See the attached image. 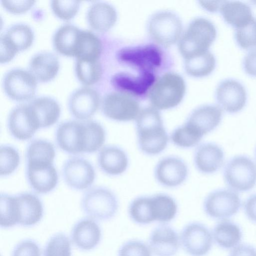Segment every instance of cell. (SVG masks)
Returning <instances> with one entry per match:
<instances>
[{
  "label": "cell",
  "instance_id": "obj_49",
  "mask_svg": "<svg viewBox=\"0 0 256 256\" xmlns=\"http://www.w3.org/2000/svg\"><path fill=\"white\" fill-rule=\"evenodd\" d=\"M228 256H256V248L249 244L240 243L230 250Z\"/></svg>",
  "mask_w": 256,
  "mask_h": 256
},
{
  "label": "cell",
  "instance_id": "obj_25",
  "mask_svg": "<svg viewBox=\"0 0 256 256\" xmlns=\"http://www.w3.org/2000/svg\"><path fill=\"white\" fill-rule=\"evenodd\" d=\"M154 81V75L150 72H142L138 76L120 72L115 74L112 80V85L117 90L140 96L147 92Z\"/></svg>",
  "mask_w": 256,
  "mask_h": 256
},
{
  "label": "cell",
  "instance_id": "obj_7",
  "mask_svg": "<svg viewBox=\"0 0 256 256\" xmlns=\"http://www.w3.org/2000/svg\"><path fill=\"white\" fill-rule=\"evenodd\" d=\"M242 206L238 193L232 190L220 188L210 192L205 198L203 208L210 218L218 220L236 215Z\"/></svg>",
  "mask_w": 256,
  "mask_h": 256
},
{
  "label": "cell",
  "instance_id": "obj_27",
  "mask_svg": "<svg viewBox=\"0 0 256 256\" xmlns=\"http://www.w3.org/2000/svg\"><path fill=\"white\" fill-rule=\"evenodd\" d=\"M40 128L50 127L55 124L60 114V107L54 98L48 96L36 98L28 103Z\"/></svg>",
  "mask_w": 256,
  "mask_h": 256
},
{
  "label": "cell",
  "instance_id": "obj_22",
  "mask_svg": "<svg viewBox=\"0 0 256 256\" xmlns=\"http://www.w3.org/2000/svg\"><path fill=\"white\" fill-rule=\"evenodd\" d=\"M224 159V152L220 146L213 142H204L196 148L194 162L198 172L209 174L216 172L222 166Z\"/></svg>",
  "mask_w": 256,
  "mask_h": 256
},
{
  "label": "cell",
  "instance_id": "obj_35",
  "mask_svg": "<svg viewBox=\"0 0 256 256\" xmlns=\"http://www.w3.org/2000/svg\"><path fill=\"white\" fill-rule=\"evenodd\" d=\"M186 60L185 68L187 73L195 77L210 74L216 65V58L208 50Z\"/></svg>",
  "mask_w": 256,
  "mask_h": 256
},
{
  "label": "cell",
  "instance_id": "obj_44",
  "mask_svg": "<svg viewBox=\"0 0 256 256\" xmlns=\"http://www.w3.org/2000/svg\"><path fill=\"white\" fill-rule=\"evenodd\" d=\"M152 254L148 245L138 240L125 242L118 251V256H152Z\"/></svg>",
  "mask_w": 256,
  "mask_h": 256
},
{
  "label": "cell",
  "instance_id": "obj_43",
  "mask_svg": "<svg viewBox=\"0 0 256 256\" xmlns=\"http://www.w3.org/2000/svg\"><path fill=\"white\" fill-rule=\"evenodd\" d=\"M50 6L55 15L62 20H68L77 14L80 6L78 0L51 1Z\"/></svg>",
  "mask_w": 256,
  "mask_h": 256
},
{
  "label": "cell",
  "instance_id": "obj_2",
  "mask_svg": "<svg viewBox=\"0 0 256 256\" xmlns=\"http://www.w3.org/2000/svg\"><path fill=\"white\" fill-rule=\"evenodd\" d=\"M58 147L73 154L93 153L95 134L92 120H70L60 124L56 131Z\"/></svg>",
  "mask_w": 256,
  "mask_h": 256
},
{
  "label": "cell",
  "instance_id": "obj_23",
  "mask_svg": "<svg viewBox=\"0 0 256 256\" xmlns=\"http://www.w3.org/2000/svg\"><path fill=\"white\" fill-rule=\"evenodd\" d=\"M98 164L106 174L116 176L126 171L128 166V158L121 148L113 145L106 146L99 152Z\"/></svg>",
  "mask_w": 256,
  "mask_h": 256
},
{
  "label": "cell",
  "instance_id": "obj_12",
  "mask_svg": "<svg viewBox=\"0 0 256 256\" xmlns=\"http://www.w3.org/2000/svg\"><path fill=\"white\" fill-rule=\"evenodd\" d=\"M12 207L16 224L32 226L42 218L44 213L42 201L36 194L24 192L12 196Z\"/></svg>",
  "mask_w": 256,
  "mask_h": 256
},
{
  "label": "cell",
  "instance_id": "obj_31",
  "mask_svg": "<svg viewBox=\"0 0 256 256\" xmlns=\"http://www.w3.org/2000/svg\"><path fill=\"white\" fill-rule=\"evenodd\" d=\"M220 12L224 21L235 28L246 24L254 17L250 6L240 1H224Z\"/></svg>",
  "mask_w": 256,
  "mask_h": 256
},
{
  "label": "cell",
  "instance_id": "obj_34",
  "mask_svg": "<svg viewBox=\"0 0 256 256\" xmlns=\"http://www.w3.org/2000/svg\"><path fill=\"white\" fill-rule=\"evenodd\" d=\"M102 50L100 39L92 32L80 30L76 50V60H99Z\"/></svg>",
  "mask_w": 256,
  "mask_h": 256
},
{
  "label": "cell",
  "instance_id": "obj_13",
  "mask_svg": "<svg viewBox=\"0 0 256 256\" xmlns=\"http://www.w3.org/2000/svg\"><path fill=\"white\" fill-rule=\"evenodd\" d=\"M216 99L218 106L225 112L235 114L242 110L247 100L244 86L234 78H226L220 82L216 90Z\"/></svg>",
  "mask_w": 256,
  "mask_h": 256
},
{
  "label": "cell",
  "instance_id": "obj_39",
  "mask_svg": "<svg viewBox=\"0 0 256 256\" xmlns=\"http://www.w3.org/2000/svg\"><path fill=\"white\" fill-rule=\"evenodd\" d=\"M0 176H8L13 173L19 166V152L14 147L6 144L0 146Z\"/></svg>",
  "mask_w": 256,
  "mask_h": 256
},
{
  "label": "cell",
  "instance_id": "obj_19",
  "mask_svg": "<svg viewBox=\"0 0 256 256\" xmlns=\"http://www.w3.org/2000/svg\"><path fill=\"white\" fill-rule=\"evenodd\" d=\"M177 232L166 224H161L151 232L148 246L155 256H174L180 246Z\"/></svg>",
  "mask_w": 256,
  "mask_h": 256
},
{
  "label": "cell",
  "instance_id": "obj_10",
  "mask_svg": "<svg viewBox=\"0 0 256 256\" xmlns=\"http://www.w3.org/2000/svg\"><path fill=\"white\" fill-rule=\"evenodd\" d=\"M182 30V22L174 14L162 11L155 14L148 24L152 38L157 43L168 46L175 43Z\"/></svg>",
  "mask_w": 256,
  "mask_h": 256
},
{
  "label": "cell",
  "instance_id": "obj_17",
  "mask_svg": "<svg viewBox=\"0 0 256 256\" xmlns=\"http://www.w3.org/2000/svg\"><path fill=\"white\" fill-rule=\"evenodd\" d=\"M188 174L186 162L174 156H167L160 160L154 170L156 181L162 186L169 188L181 185L186 179Z\"/></svg>",
  "mask_w": 256,
  "mask_h": 256
},
{
  "label": "cell",
  "instance_id": "obj_11",
  "mask_svg": "<svg viewBox=\"0 0 256 256\" xmlns=\"http://www.w3.org/2000/svg\"><path fill=\"white\" fill-rule=\"evenodd\" d=\"M3 86L5 93L10 98L16 101H24L34 96L37 80L30 71L15 68L6 74Z\"/></svg>",
  "mask_w": 256,
  "mask_h": 256
},
{
  "label": "cell",
  "instance_id": "obj_21",
  "mask_svg": "<svg viewBox=\"0 0 256 256\" xmlns=\"http://www.w3.org/2000/svg\"><path fill=\"white\" fill-rule=\"evenodd\" d=\"M100 104V95L95 90L84 86L75 90L68 100V108L74 117L78 120L91 118Z\"/></svg>",
  "mask_w": 256,
  "mask_h": 256
},
{
  "label": "cell",
  "instance_id": "obj_41",
  "mask_svg": "<svg viewBox=\"0 0 256 256\" xmlns=\"http://www.w3.org/2000/svg\"><path fill=\"white\" fill-rule=\"evenodd\" d=\"M170 138L175 146L181 148H188L196 146L202 138L184 124L173 130Z\"/></svg>",
  "mask_w": 256,
  "mask_h": 256
},
{
  "label": "cell",
  "instance_id": "obj_46",
  "mask_svg": "<svg viewBox=\"0 0 256 256\" xmlns=\"http://www.w3.org/2000/svg\"><path fill=\"white\" fill-rule=\"evenodd\" d=\"M35 2L34 0H1L2 6L8 12L14 14L26 12L32 7Z\"/></svg>",
  "mask_w": 256,
  "mask_h": 256
},
{
  "label": "cell",
  "instance_id": "obj_5",
  "mask_svg": "<svg viewBox=\"0 0 256 256\" xmlns=\"http://www.w3.org/2000/svg\"><path fill=\"white\" fill-rule=\"evenodd\" d=\"M81 207L90 218L106 220L115 216L118 202L116 194L111 190L103 186H96L85 192L82 198Z\"/></svg>",
  "mask_w": 256,
  "mask_h": 256
},
{
  "label": "cell",
  "instance_id": "obj_18",
  "mask_svg": "<svg viewBox=\"0 0 256 256\" xmlns=\"http://www.w3.org/2000/svg\"><path fill=\"white\" fill-rule=\"evenodd\" d=\"M26 177L32 189L44 194L52 190L58 182V174L52 163H26Z\"/></svg>",
  "mask_w": 256,
  "mask_h": 256
},
{
  "label": "cell",
  "instance_id": "obj_48",
  "mask_svg": "<svg viewBox=\"0 0 256 256\" xmlns=\"http://www.w3.org/2000/svg\"><path fill=\"white\" fill-rule=\"evenodd\" d=\"M244 210L246 218L256 224V193L249 196L244 204Z\"/></svg>",
  "mask_w": 256,
  "mask_h": 256
},
{
  "label": "cell",
  "instance_id": "obj_29",
  "mask_svg": "<svg viewBox=\"0 0 256 256\" xmlns=\"http://www.w3.org/2000/svg\"><path fill=\"white\" fill-rule=\"evenodd\" d=\"M116 12L110 4L104 2L92 4L88 8L87 20L90 26L95 30L104 32L114 24Z\"/></svg>",
  "mask_w": 256,
  "mask_h": 256
},
{
  "label": "cell",
  "instance_id": "obj_20",
  "mask_svg": "<svg viewBox=\"0 0 256 256\" xmlns=\"http://www.w3.org/2000/svg\"><path fill=\"white\" fill-rule=\"evenodd\" d=\"M222 118V111L219 106L208 104L195 109L185 124L194 132L203 137L219 125Z\"/></svg>",
  "mask_w": 256,
  "mask_h": 256
},
{
  "label": "cell",
  "instance_id": "obj_30",
  "mask_svg": "<svg viewBox=\"0 0 256 256\" xmlns=\"http://www.w3.org/2000/svg\"><path fill=\"white\" fill-rule=\"evenodd\" d=\"M0 39L17 53L31 46L34 41V34L29 26L18 24L10 27L1 35Z\"/></svg>",
  "mask_w": 256,
  "mask_h": 256
},
{
  "label": "cell",
  "instance_id": "obj_24",
  "mask_svg": "<svg viewBox=\"0 0 256 256\" xmlns=\"http://www.w3.org/2000/svg\"><path fill=\"white\" fill-rule=\"evenodd\" d=\"M71 237L76 247L82 250H89L99 244L102 238V231L95 220L84 218L75 224Z\"/></svg>",
  "mask_w": 256,
  "mask_h": 256
},
{
  "label": "cell",
  "instance_id": "obj_40",
  "mask_svg": "<svg viewBox=\"0 0 256 256\" xmlns=\"http://www.w3.org/2000/svg\"><path fill=\"white\" fill-rule=\"evenodd\" d=\"M70 242L66 234L60 232L54 235L46 244L44 256H71Z\"/></svg>",
  "mask_w": 256,
  "mask_h": 256
},
{
  "label": "cell",
  "instance_id": "obj_33",
  "mask_svg": "<svg viewBox=\"0 0 256 256\" xmlns=\"http://www.w3.org/2000/svg\"><path fill=\"white\" fill-rule=\"evenodd\" d=\"M150 204L154 222L166 224L172 221L178 212V204L168 194L160 193L150 196Z\"/></svg>",
  "mask_w": 256,
  "mask_h": 256
},
{
  "label": "cell",
  "instance_id": "obj_1",
  "mask_svg": "<svg viewBox=\"0 0 256 256\" xmlns=\"http://www.w3.org/2000/svg\"><path fill=\"white\" fill-rule=\"evenodd\" d=\"M139 149L148 156L160 154L166 148L169 136L160 114L153 107L140 110L136 120Z\"/></svg>",
  "mask_w": 256,
  "mask_h": 256
},
{
  "label": "cell",
  "instance_id": "obj_3",
  "mask_svg": "<svg viewBox=\"0 0 256 256\" xmlns=\"http://www.w3.org/2000/svg\"><path fill=\"white\" fill-rule=\"evenodd\" d=\"M216 34V28L211 21L204 18H196L180 40V53L186 60L208 50Z\"/></svg>",
  "mask_w": 256,
  "mask_h": 256
},
{
  "label": "cell",
  "instance_id": "obj_37",
  "mask_svg": "<svg viewBox=\"0 0 256 256\" xmlns=\"http://www.w3.org/2000/svg\"><path fill=\"white\" fill-rule=\"evenodd\" d=\"M128 214L130 219L138 224L146 225L154 222L150 196H142L134 198L128 207Z\"/></svg>",
  "mask_w": 256,
  "mask_h": 256
},
{
  "label": "cell",
  "instance_id": "obj_6",
  "mask_svg": "<svg viewBox=\"0 0 256 256\" xmlns=\"http://www.w3.org/2000/svg\"><path fill=\"white\" fill-rule=\"evenodd\" d=\"M223 176L231 190L236 192L249 191L256 185V164L246 156H234L226 164Z\"/></svg>",
  "mask_w": 256,
  "mask_h": 256
},
{
  "label": "cell",
  "instance_id": "obj_45",
  "mask_svg": "<svg viewBox=\"0 0 256 256\" xmlns=\"http://www.w3.org/2000/svg\"><path fill=\"white\" fill-rule=\"evenodd\" d=\"M38 244L32 240L20 242L14 248L12 256H40Z\"/></svg>",
  "mask_w": 256,
  "mask_h": 256
},
{
  "label": "cell",
  "instance_id": "obj_15",
  "mask_svg": "<svg viewBox=\"0 0 256 256\" xmlns=\"http://www.w3.org/2000/svg\"><path fill=\"white\" fill-rule=\"evenodd\" d=\"M62 174L66 184L77 190L90 188L96 177L92 165L88 160L78 156L70 158L65 162Z\"/></svg>",
  "mask_w": 256,
  "mask_h": 256
},
{
  "label": "cell",
  "instance_id": "obj_50",
  "mask_svg": "<svg viewBox=\"0 0 256 256\" xmlns=\"http://www.w3.org/2000/svg\"><path fill=\"white\" fill-rule=\"evenodd\" d=\"M224 1H200V4L205 10L210 12L220 11Z\"/></svg>",
  "mask_w": 256,
  "mask_h": 256
},
{
  "label": "cell",
  "instance_id": "obj_38",
  "mask_svg": "<svg viewBox=\"0 0 256 256\" xmlns=\"http://www.w3.org/2000/svg\"><path fill=\"white\" fill-rule=\"evenodd\" d=\"M102 66L98 60H76V72L78 80L86 86L96 83L102 75Z\"/></svg>",
  "mask_w": 256,
  "mask_h": 256
},
{
  "label": "cell",
  "instance_id": "obj_36",
  "mask_svg": "<svg viewBox=\"0 0 256 256\" xmlns=\"http://www.w3.org/2000/svg\"><path fill=\"white\" fill-rule=\"evenodd\" d=\"M55 156L53 144L44 139H36L31 141L26 151V163H52Z\"/></svg>",
  "mask_w": 256,
  "mask_h": 256
},
{
  "label": "cell",
  "instance_id": "obj_8",
  "mask_svg": "<svg viewBox=\"0 0 256 256\" xmlns=\"http://www.w3.org/2000/svg\"><path fill=\"white\" fill-rule=\"evenodd\" d=\"M184 250L190 256H205L214 242L212 231L204 224L196 222L186 224L180 234Z\"/></svg>",
  "mask_w": 256,
  "mask_h": 256
},
{
  "label": "cell",
  "instance_id": "obj_28",
  "mask_svg": "<svg viewBox=\"0 0 256 256\" xmlns=\"http://www.w3.org/2000/svg\"><path fill=\"white\" fill-rule=\"evenodd\" d=\"M60 62L56 56L50 52H41L34 55L29 63V71L37 80L46 82L56 76Z\"/></svg>",
  "mask_w": 256,
  "mask_h": 256
},
{
  "label": "cell",
  "instance_id": "obj_4",
  "mask_svg": "<svg viewBox=\"0 0 256 256\" xmlns=\"http://www.w3.org/2000/svg\"><path fill=\"white\" fill-rule=\"evenodd\" d=\"M185 90V82L180 75L167 73L152 85L149 98L153 108L158 110H168L181 102Z\"/></svg>",
  "mask_w": 256,
  "mask_h": 256
},
{
  "label": "cell",
  "instance_id": "obj_32",
  "mask_svg": "<svg viewBox=\"0 0 256 256\" xmlns=\"http://www.w3.org/2000/svg\"><path fill=\"white\" fill-rule=\"evenodd\" d=\"M80 32L78 28L70 24L58 28L53 38L54 46L56 51L66 56L75 57Z\"/></svg>",
  "mask_w": 256,
  "mask_h": 256
},
{
  "label": "cell",
  "instance_id": "obj_16",
  "mask_svg": "<svg viewBox=\"0 0 256 256\" xmlns=\"http://www.w3.org/2000/svg\"><path fill=\"white\" fill-rule=\"evenodd\" d=\"M7 123L10 134L20 140L31 138L40 128L28 104H20L12 108L8 114Z\"/></svg>",
  "mask_w": 256,
  "mask_h": 256
},
{
  "label": "cell",
  "instance_id": "obj_42",
  "mask_svg": "<svg viewBox=\"0 0 256 256\" xmlns=\"http://www.w3.org/2000/svg\"><path fill=\"white\" fill-rule=\"evenodd\" d=\"M234 38L243 49L256 47V18L253 17L246 24L236 28Z\"/></svg>",
  "mask_w": 256,
  "mask_h": 256
},
{
  "label": "cell",
  "instance_id": "obj_9",
  "mask_svg": "<svg viewBox=\"0 0 256 256\" xmlns=\"http://www.w3.org/2000/svg\"><path fill=\"white\" fill-rule=\"evenodd\" d=\"M102 110L107 118L121 122L136 120L140 111L137 100L127 94L118 92L110 93L104 97Z\"/></svg>",
  "mask_w": 256,
  "mask_h": 256
},
{
  "label": "cell",
  "instance_id": "obj_47",
  "mask_svg": "<svg viewBox=\"0 0 256 256\" xmlns=\"http://www.w3.org/2000/svg\"><path fill=\"white\" fill-rule=\"evenodd\" d=\"M242 67L248 74L256 76V48L250 50L245 55Z\"/></svg>",
  "mask_w": 256,
  "mask_h": 256
},
{
  "label": "cell",
  "instance_id": "obj_26",
  "mask_svg": "<svg viewBox=\"0 0 256 256\" xmlns=\"http://www.w3.org/2000/svg\"><path fill=\"white\" fill-rule=\"evenodd\" d=\"M212 232L214 242L224 250H231L238 246L243 238L240 226L229 219L218 220Z\"/></svg>",
  "mask_w": 256,
  "mask_h": 256
},
{
  "label": "cell",
  "instance_id": "obj_14",
  "mask_svg": "<svg viewBox=\"0 0 256 256\" xmlns=\"http://www.w3.org/2000/svg\"><path fill=\"white\" fill-rule=\"evenodd\" d=\"M120 60L142 71L150 72L158 68L162 60L160 50L156 46L124 48L118 54Z\"/></svg>",
  "mask_w": 256,
  "mask_h": 256
},
{
  "label": "cell",
  "instance_id": "obj_51",
  "mask_svg": "<svg viewBox=\"0 0 256 256\" xmlns=\"http://www.w3.org/2000/svg\"><path fill=\"white\" fill-rule=\"evenodd\" d=\"M255 156H256V150H255Z\"/></svg>",
  "mask_w": 256,
  "mask_h": 256
},
{
  "label": "cell",
  "instance_id": "obj_52",
  "mask_svg": "<svg viewBox=\"0 0 256 256\" xmlns=\"http://www.w3.org/2000/svg\"><path fill=\"white\" fill-rule=\"evenodd\" d=\"M254 2L256 4V1L255 2Z\"/></svg>",
  "mask_w": 256,
  "mask_h": 256
}]
</instances>
